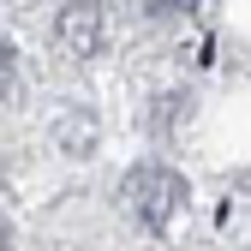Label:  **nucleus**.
I'll use <instances>...</instances> for the list:
<instances>
[{"label": "nucleus", "instance_id": "obj_1", "mask_svg": "<svg viewBox=\"0 0 251 251\" xmlns=\"http://www.w3.org/2000/svg\"><path fill=\"white\" fill-rule=\"evenodd\" d=\"M120 203L132 209L144 227H168V222H174V209L185 203V179H179L174 168H162V162H144V168L126 174Z\"/></svg>", "mask_w": 251, "mask_h": 251}, {"label": "nucleus", "instance_id": "obj_2", "mask_svg": "<svg viewBox=\"0 0 251 251\" xmlns=\"http://www.w3.org/2000/svg\"><path fill=\"white\" fill-rule=\"evenodd\" d=\"M0 251H12V233H6V222H0Z\"/></svg>", "mask_w": 251, "mask_h": 251}]
</instances>
